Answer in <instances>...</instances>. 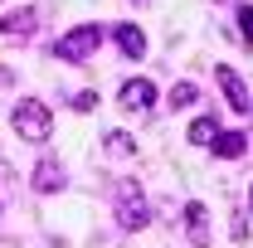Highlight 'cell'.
I'll list each match as a JSON object with an SVG mask.
<instances>
[{
    "label": "cell",
    "mask_w": 253,
    "mask_h": 248,
    "mask_svg": "<svg viewBox=\"0 0 253 248\" xmlns=\"http://www.w3.org/2000/svg\"><path fill=\"white\" fill-rule=\"evenodd\" d=\"M10 122H15V131L25 141H49V131H54V117H49V107L39 97H20L15 112H10Z\"/></svg>",
    "instance_id": "1"
},
{
    "label": "cell",
    "mask_w": 253,
    "mask_h": 248,
    "mask_svg": "<svg viewBox=\"0 0 253 248\" xmlns=\"http://www.w3.org/2000/svg\"><path fill=\"white\" fill-rule=\"evenodd\" d=\"M97 44H102V25H78V30L59 34V44H54V54H59L63 63H83L88 54H93Z\"/></svg>",
    "instance_id": "2"
},
{
    "label": "cell",
    "mask_w": 253,
    "mask_h": 248,
    "mask_svg": "<svg viewBox=\"0 0 253 248\" xmlns=\"http://www.w3.org/2000/svg\"><path fill=\"white\" fill-rule=\"evenodd\" d=\"M146 219H151V209H146L141 185L136 180H117V224L122 229H146Z\"/></svg>",
    "instance_id": "3"
},
{
    "label": "cell",
    "mask_w": 253,
    "mask_h": 248,
    "mask_svg": "<svg viewBox=\"0 0 253 248\" xmlns=\"http://www.w3.org/2000/svg\"><path fill=\"white\" fill-rule=\"evenodd\" d=\"M214 78H219V88H224V97H229V107H234V112H253L249 88H244V78H239L229 63H219V68H214Z\"/></svg>",
    "instance_id": "4"
},
{
    "label": "cell",
    "mask_w": 253,
    "mask_h": 248,
    "mask_svg": "<svg viewBox=\"0 0 253 248\" xmlns=\"http://www.w3.org/2000/svg\"><path fill=\"white\" fill-rule=\"evenodd\" d=\"M151 102H156V83L151 78H126L122 83V107L126 112H146Z\"/></svg>",
    "instance_id": "5"
},
{
    "label": "cell",
    "mask_w": 253,
    "mask_h": 248,
    "mask_svg": "<svg viewBox=\"0 0 253 248\" xmlns=\"http://www.w3.org/2000/svg\"><path fill=\"white\" fill-rule=\"evenodd\" d=\"M34 20H39V10H34V5L10 10V15L0 20V39H30V34H34Z\"/></svg>",
    "instance_id": "6"
},
{
    "label": "cell",
    "mask_w": 253,
    "mask_h": 248,
    "mask_svg": "<svg viewBox=\"0 0 253 248\" xmlns=\"http://www.w3.org/2000/svg\"><path fill=\"white\" fill-rule=\"evenodd\" d=\"M185 234L195 248H210V209L205 205H185Z\"/></svg>",
    "instance_id": "7"
},
{
    "label": "cell",
    "mask_w": 253,
    "mask_h": 248,
    "mask_svg": "<svg viewBox=\"0 0 253 248\" xmlns=\"http://www.w3.org/2000/svg\"><path fill=\"white\" fill-rule=\"evenodd\" d=\"M59 185H63V165L59 161H39V165H34V190H39V195H54Z\"/></svg>",
    "instance_id": "8"
},
{
    "label": "cell",
    "mask_w": 253,
    "mask_h": 248,
    "mask_svg": "<svg viewBox=\"0 0 253 248\" xmlns=\"http://www.w3.org/2000/svg\"><path fill=\"white\" fill-rule=\"evenodd\" d=\"M219 156H229V161H239V156L249 151V136L244 131H214V141H210Z\"/></svg>",
    "instance_id": "9"
},
{
    "label": "cell",
    "mask_w": 253,
    "mask_h": 248,
    "mask_svg": "<svg viewBox=\"0 0 253 248\" xmlns=\"http://www.w3.org/2000/svg\"><path fill=\"white\" fill-rule=\"evenodd\" d=\"M117 44H122L126 59H141L146 54V34L136 30V25H117Z\"/></svg>",
    "instance_id": "10"
},
{
    "label": "cell",
    "mask_w": 253,
    "mask_h": 248,
    "mask_svg": "<svg viewBox=\"0 0 253 248\" xmlns=\"http://www.w3.org/2000/svg\"><path fill=\"white\" fill-rule=\"evenodd\" d=\"M214 131H219L214 117H195V122H190V146H210V141H214Z\"/></svg>",
    "instance_id": "11"
},
{
    "label": "cell",
    "mask_w": 253,
    "mask_h": 248,
    "mask_svg": "<svg viewBox=\"0 0 253 248\" xmlns=\"http://www.w3.org/2000/svg\"><path fill=\"white\" fill-rule=\"evenodd\" d=\"M107 151H112V156H131V151H136V141H131L126 131H107Z\"/></svg>",
    "instance_id": "12"
},
{
    "label": "cell",
    "mask_w": 253,
    "mask_h": 248,
    "mask_svg": "<svg viewBox=\"0 0 253 248\" xmlns=\"http://www.w3.org/2000/svg\"><path fill=\"white\" fill-rule=\"evenodd\" d=\"M195 83H175V88H170V107H190V102H195Z\"/></svg>",
    "instance_id": "13"
},
{
    "label": "cell",
    "mask_w": 253,
    "mask_h": 248,
    "mask_svg": "<svg viewBox=\"0 0 253 248\" xmlns=\"http://www.w3.org/2000/svg\"><path fill=\"white\" fill-rule=\"evenodd\" d=\"M239 39L253 44V5H239Z\"/></svg>",
    "instance_id": "14"
},
{
    "label": "cell",
    "mask_w": 253,
    "mask_h": 248,
    "mask_svg": "<svg viewBox=\"0 0 253 248\" xmlns=\"http://www.w3.org/2000/svg\"><path fill=\"white\" fill-rule=\"evenodd\" d=\"M97 107V93H78L73 97V112H93Z\"/></svg>",
    "instance_id": "15"
},
{
    "label": "cell",
    "mask_w": 253,
    "mask_h": 248,
    "mask_svg": "<svg viewBox=\"0 0 253 248\" xmlns=\"http://www.w3.org/2000/svg\"><path fill=\"white\" fill-rule=\"evenodd\" d=\"M249 200H253V190H249Z\"/></svg>",
    "instance_id": "16"
}]
</instances>
